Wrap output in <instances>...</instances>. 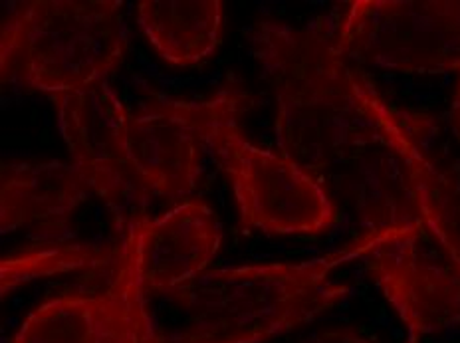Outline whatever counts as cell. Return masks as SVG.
<instances>
[{
	"label": "cell",
	"mask_w": 460,
	"mask_h": 343,
	"mask_svg": "<svg viewBox=\"0 0 460 343\" xmlns=\"http://www.w3.org/2000/svg\"><path fill=\"white\" fill-rule=\"evenodd\" d=\"M92 193L72 163H4L0 169V228L58 231Z\"/></svg>",
	"instance_id": "11"
},
{
	"label": "cell",
	"mask_w": 460,
	"mask_h": 343,
	"mask_svg": "<svg viewBox=\"0 0 460 343\" xmlns=\"http://www.w3.org/2000/svg\"><path fill=\"white\" fill-rule=\"evenodd\" d=\"M136 13L143 36L172 66L208 60L223 36L220 0H141Z\"/></svg>",
	"instance_id": "12"
},
{
	"label": "cell",
	"mask_w": 460,
	"mask_h": 343,
	"mask_svg": "<svg viewBox=\"0 0 460 343\" xmlns=\"http://www.w3.org/2000/svg\"><path fill=\"white\" fill-rule=\"evenodd\" d=\"M58 129L72 165L119 218L123 234L143 221L153 198L131 167L128 151L129 110L108 82L80 92L54 95Z\"/></svg>",
	"instance_id": "6"
},
{
	"label": "cell",
	"mask_w": 460,
	"mask_h": 343,
	"mask_svg": "<svg viewBox=\"0 0 460 343\" xmlns=\"http://www.w3.org/2000/svg\"><path fill=\"white\" fill-rule=\"evenodd\" d=\"M450 123H453V129L460 139V78L456 84V92L453 95V106H450Z\"/></svg>",
	"instance_id": "15"
},
{
	"label": "cell",
	"mask_w": 460,
	"mask_h": 343,
	"mask_svg": "<svg viewBox=\"0 0 460 343\" xmlns=\"http://www.w3.org/2000/svg\"><path fill=\"white\" fill-rule=\"evenodd\" d=\"M328 28L345 58L373 70L460 72V0H356Z\"/></svg>",
	"instance_id": "5"
},
{
	"label": "cell",
	"mask_w": 460,
	"mask_h": 343,
	"mask_svg": "<svg viewBox=\"0 0 460 343\" xmlns=\"http://www.w3.org/2000/svg\"><path fill=\"white\" fill-rule=\"evenodd\" d=\"M359 236L343 249L308 262H276L220 268L165 294L183 312V326L167 343H264L284 336L348 298L349 288L332 274L353 259H366Z\"/></svg>",
	"instance_id": "2"
},
{
	"label": "cell",
	"mask_w": 460,
	"mask_h": 343,
	"mask_svg": "<svg viewBox=\"0 0 460 343\" xmlns=\"http://www.w3.org/2000/svg\"><path fill=\"white\" fill-rule=\"evenodd\" d=\"M395 154L407 169L419 218L429 238L460 272V185L430 159L423 137L402 141Z\"/></svg>",
	"instance_id": "13"
},
{
	"label": "cell",
	"mask_w": 460,
	"mask_h": 343,
	"mask_svg": "<svg viewBox=\"0 0 460 343\" xmlns=\"http://www.w3.org/2000/svg\"><path fill=\"white\" fill-rule=\"evenodd\" d=\"M310 343H373V341L363 338L361 333L353 330H338V331H325Z\"/></svg>",
	"instance_id": "14"
},
{
	"label": "cell",
	"mask_w": 460,
	"mask_h": 343,
	"mask_svg": "<svg viewBox=\"0 0 460 343\" xmlns=\"http://www.w3.org/2000/svg\"><path fill=\"white\" fill-rule=\"evenodd\" d=\"M137 231V264L146 294L165 296L205 274L223 244L213 208L185 201L155 218H143Z\"/></svg>",
	"instance_id": "10"
},
{
	"label": "cell",
	"mask_w": 460,
	"mask_h": 343,
	"mask_svg": "<svg viewBox=\"0 0 460 343\" xmlns=\"http://www.w3.org/2000/svg\"><path fill=\"white\" fill-rule=\"evenodd\" d=\"M251 42L274 95L278 149L312 173L427 133L423 118L393 106L353 68L328 24L261 21Z\"/></svg>",
	"instance_id": "1"
},
{
	"label": "cell",
	"mask_w": 460,
	"mask_h": 343,
	"mask_svg": "<svg viewBox=\"0 0 460 343\" xmlns=\"http://www.w3.org/2000/svg\"><path fill=\"white\" fill-rule=\"evenodd\" d=\"M208 111L210 98H159L129 111V161L151 198L179 201L195 190L208 151Z\"/></svg>",
	"instance_id": "9"
},
{
	"label": "cell",
	"mask_w": 460,
	"mask_h": 343,
	"mask_svg": "<svg viewBox=\"0 0 460 343\" xmlns=\"http://www.w3.org/2000/svg\"><path fill=\"white\" fill-rule=\"evenodd\" d=\"M155 330L137 264V231L123 234L118 268L95 296H62L38 306L11 343H146Z\"/></svg>",
	"instance_id": "8"
},
{
	"label": "cell",
	"mask_w": 460,
	"mask_h": 343,
	"mask_svg": "<svg viewBox=\"0 0 460 343\" xmlns=\"http://www.w3.org/2000/svg\"><path fill=\"white\" fill-rule=\"evenodd\" d=\"M363 236L369 242L367 268L407 328V343L460 323V272L420 244L423 224Z\"/></svg>",
	"instance_id": "7"
},
{
	"label": "cell",
	"mask_w": 460,
	"mask_h": 343,
	"mask_svg": "<svg viewBox=\"0 0 460 343\" xmlns=\"http://www.w3.org/2000/svg\"><path fill=\"white\" fill-rule=\"evenodd\" d=\"M146 343H167V339L163 338L161 333H159V330L155 328V330H153V331L149 333V338L146 339Z\"/></svg>",
	"instance_id": "16"
},
{
	"label": "cell",
	"mask_w": 460,
	"mask_h": 343,
	"mask_svg": "<svg viewBox=\"0 0 460 343\" xmlns=\"http://www.w3.org/2000/svg\"><path fill=\"white\" fill-rule=\"evenodd\" d=\"M244 95L220 90L210 98L208 154L234 189L241 224L278 236H312L330 231L335 205L310 169L248 141L238 123Z\"/></svg>",
	"instance_id": "4"
},
{
	"label": "cell",
	"mask_w": 460,
	"mask_h": 343,
	"mask_svg": "<svg viewBox=\"0 0 460 343\" xmlns=\"http://www.w3.org/2000/svg\"><path fill=\"white\" fill-rule=\"evenodd\" d=\"M4 16L3 82L16 72L28 88L62 95L105 78L123 62L128 26L118 0H32Z\"/></svg>",
	"instance_id": "3"
}]
</instances>
